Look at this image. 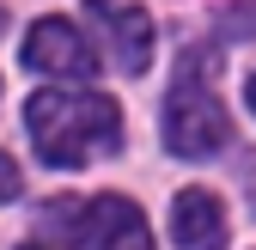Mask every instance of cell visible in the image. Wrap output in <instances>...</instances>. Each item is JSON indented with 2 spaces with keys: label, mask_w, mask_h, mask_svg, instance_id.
<instances>
[{
  "label": "cell",
  "mask_w": 256,
  "mask_h": 250,
  "mask_svg": "<svg viewBox=\"0 0 256 250\" xmlns=\"http://www.w3.org/2000/svg\"><path fill=\"white\" fill-rule=\"evenodd\" d=\"M24 128H30V146L37 159L55 165V171H74L98 152H116L122 146V110L104 92H80V86H49L24 104Z\"/></svg>",
  "instance_id": "cell-1"
},
{
  "label": "cell",
  "mask_w": 256,
  "mask_h": 250,
  "mask_svg": "<svg viewBox=\"0 0 256 250\" xmlns=\"http://www.w3.org/2000/svg\"><path fill=\"white\" fill-rule=\"evenodd\" d=\"M226 140H232V116L208 86V49H189L183 68H177L171 98H165V146L177 159H208Z\"/></svg>",
  "instance_id": "cell-2"
},
{
  "label": "cell",
  "mask_w": 256,
  "mask_h": 250,
  "mask_svg": "<svg viewBox=\"0 0 256 250\" xmlns=\"http://www.w3.org/2000/svg\"><path fill=\"white\" fill-rule=\"evenodd\" d=\"M43 232L74 244V250H152L140 208L122 202V196H92V202L61 196V202L43 208Z\"/></svg>",
  "instance_id": "cell-3"
},
{
  "label": "cell",
  "mask_w": 256,
  "mask_h": 250,
  "mask_svg": "<svg viewBox=\"0 0 256 250\" xmlns=\"http://www.w3.org/2000/svg\"><path fill=\"white\" fill-rule=\"evenodd\" d=\"M24 68L55 74V80H92L98 61H92V43L80 37L74 18H37L24 37Z\"/></svg>",
  "instance_id": "cell-4"
},
{
  "label": "cell",
  "mask_w": 256,
  "mask_h": 250,
  "mask_svg": "<svg viewBox=\"0 0 256 250\" xmlns=\"http://www.w3.org/2000/svg\"><path fill=\"white\" fill-rule=\"evenodd\" d=\"M86 18L104 30V43H110L122 74H146V61H152V18H146L140 0H86Z\"/></svg>",
  "instance_id": "cell-5"
},
{
  "label": "cell",
  "mask_w": 256,
  "mask_h": 250,
  "mask_svg": "<svg viewBox=\"0 0 256 250\" xmlns=\"http://www.w3.org/2000/svg\"><path fill=\"white\" fill-rule=\"evenodd\" d=\"M171 244L177 250H226V208L208 190H177L171 202Z\"/></svg>",
  "instance_id": "cell-6"
},
{
  "label": "cell",
  "mask_w": 256,
  "mask_h": 250,
  "mask_svg": "<svg viewBox=\"0 0 256 250\" xmlns=\"http://www.w3.org/2000/svg\"><path fill=\"white\" fill-rule=\"evenodd\" d=\"M220 30H226V37H256V0H232V6L220 12Z\"/></svg>",
  "instance_id": "cell-7"
},
{
  "label": "cell",
  "mask_w": 256,
  "mask_h": 250,
  "mask_svg": "<svg viewBox=\"0 0 256 250\" xmlns=\"http://www.w3.org/2000/svg\"><path fill=\"white\" fill-rule=\"evenodd\" d=\"M18 196H24V177H18V165L6 152H0V202H18Z\"/></svg>",
  "instance_id": "cell-8"
},
{
  "label": "cell",
  "mask_w": 256,
  "mask_h": 250,
  "mask_svg": "<svg viewBox=\"0 0 256 250\" xmlns=\"http://www.w3.org/2000/svg\"><path fill=\"white\" fill-rule=\"evenodd\" d=\"M244 98H250V110H256V74H250V86H244Z\"/></svg>",
  "instance_id": "cell-9"
},
{
  "label": "cell",
  "mask_w": 256,
  "mask_h": 250,
  "mask_svg": "<svg viewBox=\"0 0 256 250\" xmlns=\"http://www.w3.org/2000/svg\"><path fill=\"white\" fill-rule=\"evenodd\" d=\"M0 30H6V6H0Z\"/></svg>",
  "instance_id": "cell-10"
},
{
  "label": "cell",
  "mask_w": 256,
  "mask_h": 250,
  "mask_svg": "<svg viewBox=\"0 0 256 250\" xmlns=\"http://www.w3.org/2000/svg\"><path fill=\"white\" fill-rule=\"evenodd\" d=\"M24 250H43V244H24Z\"/></svg>",
  "instance_id": "cell-11"
}]
</instances>
